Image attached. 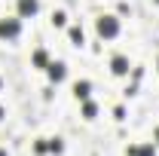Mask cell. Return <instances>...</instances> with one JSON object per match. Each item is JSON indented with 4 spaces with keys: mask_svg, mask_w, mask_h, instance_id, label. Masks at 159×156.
I'll list each match as a JSON object with an SVG mask.
<instances>
[{
    "mask_svg": "<svg viewBox=\"0 0 159 156\" xmlns=\"http://www.w3.org/2000/svg\"><path fill=\"white\" fill-rule=\"evenodd\" d=\"M70 40H74V43H83V31H80V28H70Z\"/></svg>",
    "mask_w": 159,
    "mask_h": 156,
    "instance_id": "cell-10",
    "label": "cell"
},
{
    "mask_svg": "<svg viewBox=\"0 0 159 156\" xmlns=\"http://www.w3.org/2000/svg\"><path fill=\"white\" fill-rule=\"evenodd\" d=\"M156 141H159V129H156Z\"/></svg>",
    "mask_w": 159,
    "mask_h": 156,
    "instance_id": "cell-14",
    "label": "cell"
},
{
    "mask_svg": "<svg viewBox=\"0 0 159 156\" xmlns=\"http://www.w3.org/2000/svg\"><path fill=\"white\" fill-rule=\"evenodd\" d=\"M110 67H113V74H116V77H122V74H129V61L122 58V55H116V58L110 61Z\"/></svg>",
    "mask_w": 159,
    "mask_h": 156,
    "instance_id": "cell-6",
    "label": "cell"
},
{
    "mask_svg": "<svg viewBox=\"0 0 159 156\" xmlns=\"http://www.w3.org/2000/svg\"><path fill=\"white\" fill-rule=\"evenodd\" d=\"M0 156H6V150H0Z\"/></svg>",
    "mask_w": 159,
    "mask_h": 156,
    "instance_id": "cell-13",
    "label": "cell"
},
{
    "mask_svg": "<svg viewBox=\"0 0 159 156\" xmlns=\"http://www.w3.org/2000/svg\"><path fill=\"white\" fill-rule=\"evenodd\" d=\"M95 113H98V107H95L92 101H86V104H83V117H86V119H95Z\"/></svg>",
    "mask_w": 159,
    "mask_h": 156,
    "instance_id": "cell-8",
    "label": "cell"
},
{
    "mask_svg": "<svg viewBox=\"0 0 159 156\" xmlns=\"http://www.w3.org/2000/svg\"><path fill=\"white\" fill-rule=\"evenodd\" d=\"M64 19H67L64 12H55V16H52V21H55V25H64Z\"/></svg>",
    "mask_w": 159,
    "mask_h": 156,
    "instance_id": "cell-12",
    "label": "cell"
},
{
    "mask_svg": "<svg viewBox=\"0 0 159 156\" xmlns=\"http://www.w3.org/2000/svg\"><path fill=\"white\" fill-rule=\"evenodd\" d=\"M95 28H98V37H104V40H110V37H116V34H119V21H116V16H101Z\"/></svg>",
    "mask_w": 159,
    "mask_h": 156,
    "instance_id": "cell-1",
    "label": "cell"
},
{
    "mask_svg": "<svg viewBox=\"0 0 159 156\" xmlns=\"http://www.w3.org/2000/svg\"><path fill=\"white\" fill-rule=\"evenodd\" d=\"M46 71H49V80H52V83H61V80H64V74H67V67H64L61 61H52Z\"/></svg>",
    "mask_w": 159,
    "mask_h": 156,
    "instance_id": "cell-3",
    "label": "cell"
},
{
    "mask_svg": "<svg viewBox=\"0 0 159 156\" xmlns=\"http://www.w3.org/2000/svg\"><path fill=\"white\" fill-rule=\"evenodd\" d=\"M156 3H159V0H156Z\"/></svg>",
    "mask_w": 159,
    "mask_h": 156,
    "instance_id": "cell-15",
    "label": "cell"
},
{
    "mask_svg": "<svg viewBox=\"0 0 159 156\" xmlns=\"http://www.w3.org/2000/svg\"><path fill=\"white\" fill-rule=\"evenodd\" d=\"M89 92H92V83H89V80H83V83H77V86H74V95H77L80 101H86V98H89Z\"/></svg>",
    "mask_w": 159,
    "mask_h": 156,
    "instance_id": "cell-5",
    "label": "cell"
},
{
    "mask_svg": "<svg viewBox=\"0 0 159 156\" xmlns=\"http://www.w3.org/2000/svg\"><path fill=\"white\" fill-rule=\"evenodd\" d=\"M49 150H52V153H61V141H58V138H55V141L49 144Z\"/></svg>",
    "mask_w": 159,
    "mask_h": 156,
    "instance_id": "cell-11",
    "label": "cell"
},
{
    "mask_svg": "<svg viewBox=\"0 0 159 156\" xmlns=\"http://www.w3.org/2000/svg\"><path fill=\"white\" fill-rule=\"evenodd\" d=\"M34 64H37V67H49V58H46V52H43V49L34 52Z\"/></svg>",
    "mask_w": 159,
    "mask_h": 156,
    "instance_id": "cell-9",
    "label": "cell"
},
{
    "mask_svg": "<svg viewBox=\"0 0 159 156\" xmlns=\"http://www.w3.org/2000/svg\"><path fill=\"white\" fill-rule=\"evenodd\" d=\"M19 31H21L19 19H0V37H3V40H12V37H19Z\"/></svg>",
    "mask_w": 159,
    "mask_h": 156,
    "instance_id": "cell-2",
    "label": "cell"
},
{
    "mask_svg": "<svg viewBox=\"0 0 159 156\" xmlns=\"http://www.w3.org/2000/svg\"><path fill=\"white\" fill-rule=\"evenodd\" d=\"M129 156H153V144H144V147H129Z\"/></svg>",
    "mask_w": 159,
    "mask_h": 156,
    "instance_id": "cell-7",
    "label": "cell"
},
{
    "mask_svg": "<svg viewBox=\"0 0 159 156\" xmlns=\"http://www.w3.org/2000/svg\"><path fill=\"white\" fill-rule=\"evenodd\" d=\"M37 12V0H19V16H34Z\"/></svg>",
    "mask_w": 159,
    "mask_h": 156,
    "instance_id": "cell-4",
    "label": "cell"
}]
</instances>
